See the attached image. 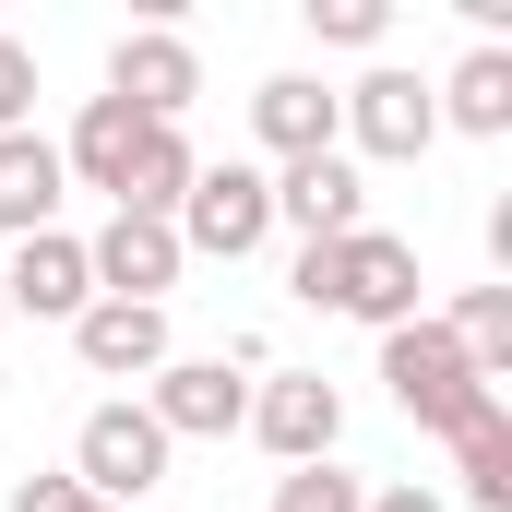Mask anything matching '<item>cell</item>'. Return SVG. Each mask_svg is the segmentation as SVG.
<instances>
[{"instance_id":"1","label":"cell","mask_w":512,"mask_h":512,"mask_svg":"<svg viewBox=\"0 0 512 512\" xmlns=\"http://www.w3.org/2000/svg\"><path fill=\"white\" fill-rule=\"evenodd\" d=\"M310 310H346V322H370V334H393V322H417V239H393V227H358V239H322V251H298V274H286Z\"/></svg>"},{"instance_id":"2","label":"cell","mask_w":512,"mask_h":512,"mask_svg":"<svg viewBox=\"0 0 512 512\" xmlns=\"http://www.w3.org/2000/svg\"><path fill=\"white\" fill-rule=\"evenodd\" d=\"M382 393L405 405V417H417V429H441V441H453L477 405H501V382H477V358H465V346H453L429 310L382 334Z\"/></svg>"},{"instance_id":"3","label":"cell","mask_w":512,"mask_h":512,"mask_svg":"<svg viewBox=\"0 0 512 512\" xmlns=\"http://www.w3.org/2000/svg\"><path fill=\"white\" fill-rule=\"evenodd\" d=\"M167 227H179V251H203V262H251L262 239H274V179L239 167V155H227V167H191V191H179Z\"/></svg>"},{"instance_id":"4","label":"cell","mask_w":512,"mask_h":512,"mask_svg":"<svg viewBox=\"0 0 512 512\" xmlns=\"http://www.w3.org/2000/svg\"><path fill=\"white\" fill-rule=\"evenodd\" d=\"M72 489L84 501H143V489H167V429L143 417V405H96L84 429H72Z\"/></svg>"},{"instance_id":"5","label":"cell","mask_w":512,"mask_h":512,"mask_svg":"<svg viewBox=\"0 0 512 512\" xmlns=\"http://www.w3.org/2000/svg\"><path fill=\"white\" fill-rule=\"evenodd\" d=\"M334 143H358L370 167H417V155L441 143V108H429L417 72H370L358 96H334ZM358 155H346V167H358Z\"/></svg>"},{"instance_id":"6","label":"cell","mask_w":512,"mask_h":512,"mask_svg":"<svg viewBox=\"0 0 512 512\" xmlns=\"http://www.w3.org/2000/svg\"><path fill=\"white\" fill-rule=\"evenodd\" d=\"M108 96H120L131 120L179 131V108L203 96V60H191V36H179V24H131L120 48H108Z\"/></svg>"},{"instance_id":"7","label":"cell","mask_w":512,"mask_h":512,"mask_svg":"<svg viewBox=\"0 0 512 512\" xmlns=\"http://www.w3.org/2000/svg\"><path fill=\"white\" fill-rule=\"evenodd\" d=\"M251 441L274 465H334V441H346V393L322 382V370H274L251 393Z\"/></svg>"},{"instance_id":"8","label":"cell","mask_w":512,"mask_h":512,"mask_svg":"<svg viewBox=\"0 0 512 512\" xmlns=\"http://www.w3.org/2000/svg\"><path fill=\"white\" fill-rule=\"evenodd\" d=\"M84 298H96V274H84V239L72 227L12 239V262H0V310L12 322H84Z\"/></svg>"},{"instance_id":"9","label":"cell","mask_w":512,"mask_h":512,"mask_svg":"<svg viewBox=\"0 0 512 512\" xmlns=\"http://www.w3.org/2000/svg\"><path fill=\"white\" fill-rule=\"evenodd\" d=\"M143 417L167 429V453L179 441H227V429H251V382H227V358H167Z\"/></svg>"},{"instance_id":"10","label":"cell","mask_w":512,"mask_h":512,"mask_svg":"<svg viewBox=\"0 0 512 512\" xmlns=\"http://www.w3.org/2000/svg\"><path fill=\"white\" fill-rule=\"evenodd\" d=\"M179 227H155V215H108L96 239H84V274H96V298H143V310H167V286H179Z\"/></svg>"},{"instance_id":"11","label":"cell","mask_w":512,"mask_h":512,"mask_svg":"<svg viewBox=\"0 0 512 512\" xmlns=\"http://www.w3.org/2000/svg\"><path fill=\"white\" fill-rule=\"evenodd\" d=\"M274 227H298V251H322V239H358V227H370V191H358V167H346V155H298V167H274Z\"/></svg>"},{"instance_id":"12","label":"cell","mask_w":512,"mask_h":512,"mask_svg":"<svg viewBox=\"0 0 512 512\" xmlns=\"http://www.w3.org/2000/svg\"><path fill=\"white\" fill-rule=\"evenodd\" d=\"M72 358H84L96 382H155V370H167V310H143V298H84Z\"/></svg>"},{"instance_id":"13","label":"cell","mask_w":512,"mask_h":512,"mask_svg":"<svg viewBox=\"0 0 512 512\" xmlns=\"http://www.w3.org/2000/svg\"><path fill=\"white\" fill-rule=\"evenodd\" d=\"M251 131L274 167H298V155H346L334 143V96L310 84V72H274V84H251Z\"/></svg>"},{"instance_id":"14","label":"cell","mask_w":512,"mask_h":512,"mask_svg":"<svg viewBox=\"0 0 512 512\" xmlns=\"http://www.w3.org/2000/svg\"><path fill=\"white\" fill-rule=\"evenodd\" d=\"M429 108H441V131H477V143H501L512 131V48L501 36H477L441 84H429Z\"/></svg>"},{"instance_id":"15","label":"cell","mask_w":512,"mask_h":512,"mask_svg":"<svg viewBox=\"0 0 512 512\" xmlns=\"http://www.w3.org/2000/svg\"><path fill=\"white\" fill-rule=\"evenodd\" d=\"M60 143L48 131H0V239H36V227H60Z\"/></svg>"},{"instance_id":"16","label":"cell","mask_w":512,"mask_h":512,"mask_svg":"<svg viewBox=\"0 0 512 512\" xmlns=\"http://www.w3.org/2000/svg\"><path fill=\"white\" fill-rule=\"evenodd\" d=\"M143 131H155V120H131L120 96H84V120H72V143H60V179H84V191H120V167L143 155Z\"/></svg>"},{"instance_id":"17","label":"cell","mask_w":512,"mask_h":512,"mask_svg":"<svg viewBox=\"0 0 512 512\" xmlns=\"http://www.w3.org/2000/svg\"><path fill=\"white\" fill-rule=\"evenodd\" d=\"M453 489L477 512H512V405H477L453 429Z\"/></svg>"},{"instance_id":"18","label":"cell","mask_w":512,"mask_h":512,"mask_svg":"<svg viewBox=\"0 0 512 512\" xmlns=\"http://www.w3.org/2000/svg\"><path fill=\"white\" fill-rule=\"evenodd\" d=\"M191 167H203V155H191L179 131H143V155L120 167V191H108V215H155V227H167V215H179V191H191Z\"/></svg>"},{"instance_id":"19","label":"cell","mask_w":512,"mask_h":512,"mask_svg":"<svg viewBox=\"0 0 512 512\" xmlns=\"http://www.w3.org/2000/svg\"><path fill=\"white\" fill-rule=\"evenodd\" d=\"M441 334H453V346L477 358V382H501V370H512V286H465Z\"/></svg>"},{"instance_id":"20","label":"cell","mask_w":512,"mask_h":512,"mask_svg":"<svg viewBox=\"0 0 512 512\" xmlns=\"http://www.w3.org/2000/svg\"><path fill=\"white\" fill-rule=\"evenodd\" d=\"M298 12H310L322 48H382L393 36V0H298Z\"/></svg>"},{"instance_id":"21","label":"cell","mask_w":512,"mask_h":512,"mask_svg":"<svg viewBox=\"0 0 512 512\" xmlns=\"http://www.w3.org/2000/svg\"><path fill=\"white\" fill-rule=\"evenodd\" d=\"M358 501H370V489H358L346 465H286V477H274V512H358Z\"/></svg>"},{"instance_id":"22","label":"cell","mask_w":512,"mask_h":512,"mask_svg":"<svg viewBox=\"0 0 512 512\" xmlns=\"http://www.w3.org/2000/svg\"><path fill=\"white\" fill-rule=\"evenodd\" d=\"M0 131H36V48L0 36Z\"/></svg>"},{"instance_id":"23","label":"cell","mask_w":512,"mask_h":512,"mask_svg":"<svg viewBox=\"0 0 512 512\" xmlns=\"http://www.w3.org/2000/svg\"><path fill=\"white\" fill-rule=\"evenodd\" d=\"M12 512H108V501H84L72 477H24V489H12Z\"/></svg>"},{"instance_id":"24","label":"cell","mask_w":512,"mask_h":512,"mask_svg":"<svg viewBox=\"0 0 512 512\" xmlns=\"http://www.w3.org/2000/svg\"><path fill=\"white\" fill-rule=\"evenodd\" d=\"M358 512H441V489H417V477H405V489H370Z\"/></svg>"},{"instance_id":"25","label":"cell","mask_w":512,"mask_h":512,"mask_svg":"<svg viewBox=\"0 0 512 512\" xmlns=\"http://www.w3.org/2000/svg\"><path fill=\"white\" fill-rule=\"evenodd\" d=\"M0 322H12V310H0Z\"/></svg>"}]
</instances>
